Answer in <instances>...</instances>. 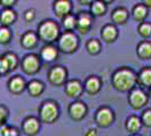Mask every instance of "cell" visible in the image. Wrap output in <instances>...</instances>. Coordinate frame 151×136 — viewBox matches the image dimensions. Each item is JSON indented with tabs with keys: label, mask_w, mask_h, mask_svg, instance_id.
<instances>
[{
	"label": "cell",
	"mask_w": 151,
	"mask_h": 136,
	"mask_svg": "<svg viewBox=\"0 0 151 136\" xmlns=\"http://www.w3.org/2000/svg\"><path fill=\"white\" fill-rule=\"evenodd\" d=\"M86 50L89 55L91 56H96L98 55L101 50V42L97 39H89L87 42H86Z\"/></svg>",
	"instance_id": "obj_28"
},
{
	"label": "cell",
	"mask_w": 151,
	"mask_h": 136,
	"mask_svg": "<svg viewBox=\"0 0 151 136\" xmlns=\"http://www.w3.org/2000/svg\"><path fill=\"white\" fill-rule=\"evenodd\" d=\"M94 120L98 127L107 128L111 125H113L115 120V113L112 108L107 105H101L95 112Z\"/></svg>",
	"instance_id": "obj_7"
},
{
	"label": "cell",
	"mask_w": 151,
	"mask_h": 136,
	"mask_svg": "<svg viewBox=\"0 0 151 136\" xmlns=\"http://www.w3.org/2000/svg\"><path fill=\"white\" fill-rule=\"evenodd\" d=\"M137 55L141 60L151 59V42L148 40H143L139 42L137 45Z\"/></svg>",
	"instance_id": "obj_23"
},
{
	"label": "cell",
	"mask_w": 151,
	"mask_h": 136,
	"mask_svg": "<svg viewBox=\"0 0 151 136\" xmlns=\"http://www.w3.org/2000/svg\"><path fill=\"white\" fill-rule=\"evenodd\" d=\"M0 132V136H19V130L16 127H9L7 125H2Z\"/></svg>",
	"instance_id": "obj_32"
},
{
	"label": "cell",
	"mask_w": 151,
	"mask_h": 136,
	"mask_svg": "<svg viewBox=\"0 0 151 136\" xmlns=\"http://www.w3.org/2000/svg\"><path fill=\"white\" fill-rule=\"evenodd\" d=\"M35 18V10L34 9H27L25 10V13H24V20L26 22H32V20H34Z\"/></svg>",
	"instance_id": "obj_36"
},
{
	"label": "cell",
	"mask_w": 151,
	"mask_h": 136,
	"mask_svg": "<svg viewBox=\"0 0 151 136\" xmlns=\"http://www.w3.org/2000/svg\"><path fill=\"white\" fill-rule=\"evenodd\" d=\"M83 136H98V132L96 128H88L83 133Z\"/></svg>",
	"instance_id": "obj_38"
},
{
	"label": "cell",
	"mask_w": 151,
	"mask_h": 136,
	"mask_svg": "<svg viewBox=\"0 0 151 136\" xmlns=\"http://www.w3.org/2000/svg\"><path fill=\"white\" fill-rule=\"evenodd\" d=\"M138 33L143 39L151 38V23L150 22H143L138 25Z\"/></svg>",
	"instance_id": "obj_30"
},
{
	"label": "cell",
	"mask_w": 151,
	"mask_h": 136,
	"mask_svg": "<svg viewBox=\"0 0 151 136\" xmlns=\"http://www.w3.org/2000/svg\"><path fill=\"white\" fill-rule=\"evenodd\" d=\"M42 66V60L36 53H28L20 60V68L26 75L37 74Z\"/></svg>",
	"instance_id": "obj_6"
},
{
	"label": "cell",
	"mask_w": 151,
	"mask_h": 136,
	"mask_svg": "<svg viewBox=\"0 0 151 136\" xmlns=\"http://www.w3.org/2000/svg\"><path fill=\"white\" fill-rule=\"evenodd\" d=\"M17 20V14L13 8H5L1 12V26L9 27Z\"/></svg>",
	"instance_id": "obj_25"
},
{
	"label": "cell",
	"mask_w": 151,
	"mask_h": 136,
	"mask_svg": "<svg viewBox=\"0 0 151 136\" xmlns=\"http://www.w3.org/2000/svg\"><path fill=\"white\" fill-rule=\"evenodd\" d=\"M17 4L16 0H1V5L5 8H13Z\"/></svg>",
	"instance_id": "obj_37"
},
{
	"label": "cell",
	"mask_w": 151,
	"mask_h": 136,
	"mask_svg": "<svg viewBox=\"0 0 151 136\" xmlns=\"http://www.w3.org/2000/svg\"><path fill=\"white\" fill-rule=\"evenodd\" d=\"M79 4H80V5H87V4H88V5H91V4H93V1H91V0H89V1H83V0H79Z\"/></svg>",
	"instance_id": "obj_39"
},
{
	"label": "cell",
	"mask_w": 151,
	"mask_h": 136,
	"mask_svg": "<svg viewBox=\"0 0 151 136\" xmlns=\"http://www.w3.org/2000/svg\"><path fill=\"white\" fill-rule=\"evenodd\" d=\"M41 129V120L37 117L29 116L22 123V132L27 136H35Z\"/></svg>",
	"instance_id": "obj_11"
},
{
	"label": "cell",
	"mask_w": 151,
	"mask_h": 136,
	"mask_svg": "<svg viewBox=\"0 0 151 136\" xmlns=\"http://www.w3.org/2000/svg\"><path fill=\"white\" fill-rule=\"evenodd\" d=\"M8 91L13 94H20L25 90H27V83H26L25 78L20 75H15L10 78L7 83Z\"/></svg>",
	"instance_id": "obj_14"
},
{
	"label": "cell",
	"mask_w": 151,
	"mask_h": 136,
	"mask_svg": "<svg viewBox=\"0 0 151 136\" xmlns=\"http://www.w3.org/2000/svg\"><path fill=\"white\" fill-rule=\"evenodd\" d=\"M101 38L106 43H113L119 38V30L117 26L113 23H108L104 25L101 30Z\"/></svg>",
	"instance_id": "obj_15"
},
{
	"label": "cell",
	"mask_w": 151,
	"mask_h": 136,
	"mask_svg": "<svg viewBox=\"0 0 151 136\" xmlns=\"http://www.w3.org/2000/svg\"><path fill=\"white\" fill-rule=\"evenodd\" d=\"M12 39H13V33L9 30V27L1 26V28H0V42H1V44H8Z\"/></svg>",
	"instance_id": "obj_31"
},
{
	"label": "cell",
	"mask_w": 151,
	"mask_h": 136,
	"mask_svg": "<svg viewBox=\"0 0 151 136\" xmlns=\"http://www.w3.org/2000/svg\"><path fill=\"white\" fill-rule=\"evenodd\" d=\"M130 17V13L125 7H116L111 14V20L115 25H124Z\"/></svg>",
	"instance_id": "obj_19"
},
{
	"label": "cell",
	"mask_w": 151,
	"mask_h": 136,
	"mask_svg": "<svg viewBox=\"0 0 151 136\" xmlns=\"http://www.w3.org/2000/svg\"><path fill=\"white\" fill-rule=\"evenodd\" d=\"M58 43L59 50L67 55L75 53L79 48V38L75 32H63L60 36Z\"/></svg>",
	"instance_id": "obj_4"
},
{
	"label": "cell",
	"mask_w": 151,
	"mask_h": 136,
	"mask_svg": "<svg viewBox=\"0 0 151 136\" xmlns=\"http://www.w3.org/2000/svg\"><path fill=\"white\" fill-rule=\"evenodd\" d=\"M141 120L145 127H151V108L145 109L141 113Z\"/></svg>",
	"instance_id": "obj_33"
},
{
	"label": "cell",
	"mask_w": 151,
	"mask_h": 136,
	"mask_svg": "<svg viewBox=\"0 0 151 136\" xmlns=\"http://www.w3.org/2000/svg\"><path fill=\"white\" fill-rule=\"evenodd\" d=\"M94 23V16L88 12H81L77 15V31L80 34H87Z\"/></svg>",
	"instance_id": "obj_10"
},
{
	"label": "cell",
	"mask_w": 151,
	"mask_h": 136,
	"mask_svg": "<svg viewBox=\"0 0 151 136\" xmlns=\"http://www.w3.org/2000/svg\"><path fill=\"white\" fill-rule=\"evenodd\" d=\"M47 81L53 86H63L67 84L68 79V71L65 67L61 65L52 66L47 71Z\"/></svg>",
	"instance_id": "obj_8"
},
{
	"label": "cell",
	"mask_w": 151,
	"mask_h": 136,
	"mask_svg": "<svg viewBox=\"0 0 151 136\" xmlns=\"http://www.w3.org/2000/svg\"><path fill=\"white\" fill-rule=\"evenodd\" d=\"M112 86L119 92H131L138 85V74L130 67H120L111 77Z\"/></svg>",
	"instance_id": "obj_1"
},
{
	"label": "cell",
	"mask_w": 151,
	"mask_h": 136,
	"mask_svg": "<svg viewBox=\"0 0 151 136\" xmlns=\"http://www.w3.org/2000/svg\"><path fill=\"white\" fill-rule=\"evenodd\" d=\"M59 116H60V108L54 100H45L38 108V119L41 120V123H55Z\"/></svg>",
	"instance_id": "obj_3"
},
{
	"label": "cell",
	"mask_w": 151,
	"mask_h": 136,
	"mask_svg": "<svg viewBox=\"0 0 151 136\" xmlns=\"http://www.w3.org/2000/svg\"><path fill=\"white\" fill-rule=\"evenodd\" d=\"M9 71H10V68H9L7 60L5 59L4 56H1V60H0V73H1V75H6Z\"/></svg>",
	"instance_id": "obj_35"
},
{
	"label": "cell",
	"mask_w": 151,
	"mask_h": 136,
	"mask_svg": "<svg viewBox=\"0 0 151 136\" xmlns=\"http://www.w3.org/2000/svg\"><path fill=\"white\" fill-rule=\"evenodd\" d=\"M138 85L140 87H151V66L141 68L138 73Z\"/></svg>",
	"instance_id": "obj_22"
},
{
	"label": "cell",
	"mask_w": 151,
	"mask_h": 136,
	"mask_svg": "<svg viewBox=\"0 0 151 136\" xmlns=\"http://www.w3.org/2000/svg\"><path fill=\"white\" fill-rule=\"evenodd\" d=\"M107 12V5L105 1H101V0H96L93 1V4L90 5V14L94 17H101L104 16Z\"/></svg>",
	"instance_id": "obj_26"
},
{
	"label": "cell",
	"mask_w": 151,
	"mask_h": 136,
	"mask_svg": "<svg viewBox=\"0 0 151 136\" xmlns=\"http://www.w3.org/2000/svg\"><path fill=\"white\" fill-rule=\"evenodd\" d=\"M61 20H62V26L64 27L65 31L73 32V30H77V15L69 14Z\"/></svg>",
	"instance_id": "obj_27"
},
{
	"label": "cell",
	"mask_w": 151,
	"mask_h": 136,
	"mask_svg": "<svg viewBox=\"0 0 151 136\" xmlns=\"http://www.w3.org/2000/svg\"><path fill=\"white\" fill-rule=\"evenodd\" d=\"M45 90V85L40 79H32L29 83H27V92L31 97H40Z\"/></svg>",
	"instance_id": "obj_24"
},
{
	"label": "cell",
	"mask_w": 151,
	"mask_h": 136,
	"mask_svg": "<svg viewBox=\"0 0 151 136\" xmlns=\"http://www.w3.org/2000/svg\"><path fill=\"white\" fill-rule=\"evenodd\" d=\"M83 84L81 83V81L79 79H69L67 82V84L64 85V93L65 95L72 99H78V97L83 93Z\"/></svg>",
	"instance_id": "obj_12"
},
{
	"label": "cell",
	"mask_w": 151,
	"mask_h": 136,
	"mask_svg": "<svg viewBox=\"0 0 151 136\" xmlns=\"http://www.w3.org/2000/svg\"><path fill=\"white\" fill-rule=\"evenodd\" d=\"M38 35L36 32L34 31H26L22 36H20V44L24 49H28V50H32L34 48H36L38 44Z\"/></svg>",
	"instance_id": "obj_18"
},
{
	"label": "cell",
	"mask_w": 151,
	"mask_h": 136,
	"mask_svg": "<svg viewBox=\"0 0 151 136\" xmlns=\"http://www.w3.org/2000/svg\"><path fill=\"white\" fill-rule=\"evenodd\" d=\"M148 94H149V97H151V87L149 89V92H148Z\"/></svg>",
	"instance_id": "obj_42"
},
{
	"label": "cell",
	"mask_w": 151,
	"mask_h": 136,
	"mask_svg": "<svg viewBox=\"0 0 151 136\" xmlns=\"http://www.w3.org/2000/svg\"><path fill=\"white\" fill-rule=\"evenodd\" d=\"M68 113L70 118L75 121H80L88 113V107L82 101H73L68 107Z\"/></svg>",
	"instance_id": "obj_9"
},
{
	"label": "cell",
	"mask_w": 151,
	"mask_h": 136,
	"mask_svg": "<svg viewBox=\"0 0 151 136\" xmlns=\"http://www.w3.org/2000/svg\"><path fill=\"white\" fill-rule=\"evenodd\" d=\"M36 33L40 41H42L44 44H54V42H58L62 34L59 24L53 20H42L38 24Z\"/></svg>",
	"instance_id": "obj_2"
},
{
	"label": "cell",
	"mask_w": 151,
	"mask_h": 136,
	"mask_svg": "<svg viewBox=\"0 0 151 136\" xmlns=\"http://www.w3.org/2000/svg\"><path fill=\"white\" fill-rule=\"evenodd\" d=\"M5 59L7 60V63H8V65H9V68H10V71H15L18 65H20V61H19V58L17 57V55L16 53H14V52H6V53H4L2 55Z\"/></svg>",
	"instance_id": "obj_29"
},
{
	"label": "cell",
	"mask_w": 151,
	"mask_h": 136,
	"mask_svg": "<svg viewBox=\"0 0 151 136\" xmlns=\"http://www.w3.org/2000/svg\"><path fill=\"white\" fill-rule=\"evenodd\" d=\"M60 50L58 45L54 44H44L40 50V58L44 63H53L59 58Z\"/></svg>",
	"instance_id": "obj_13"
},
{
	"label": "cell",
	"mask_w": 151,
	"mask_h": 136,
	"mask_svg": "<svg viewBox=\"0 0 151 136\" xmlns=\"http://www.w3.org/2000/svg\"><path fill=\"white\" fill-rule=\"evenodd\" d=\"M83 89L85 92L90 95L99 93V91L101 90V79L96 75H90L83 82Z\"/></svg>",
	"instance_id": "obj_16"
},
{
	"label": "cell",
	"mask_w": 151,
	"mask_h": 136,
	"mask_svg": "<svg viewBox=\"0 0 151 136\" xmlns=\"http://www.w3.org/2000/svg\"><path fill=\"white\" fill-rule=\"evenodd\" d=\"M131 15H132L133 20L135 22H138L139 24H141V23L145 22V20H147V17L149 15V9L143 2H139V4L133 6Z\"/></svg>",
	"instance_id": "obj_20"
},
{
	"label": "cell",
	"mask_w": 151,
	"mask_h": 136,
	"mask_svg": "<svg viewBox=\"0 0 151 136\" xmlns=\"http://www.w3.org/2000/svg\"><path fill=\"white\" fill-rule=\"evenodd\" d=\"M8 113H9V111L7 109V107L5 104H1V107H0V121H1V126L6 125Z\"/></svg>",
	"instance_id": "obj_34"
},
{
	"label": "cell",
	"mask_w": 151,
	"mask_h": 136,
	"mask_svg": "<svg viewBox=\"0 0 151 136\" xmlns=\"http://www.w3.org/2000/svg\"><path fill=\"white\" fill-rule=\"evenodd\" d=\"M142 125L143 124H142V120H141V117H138L137 115H131V116H129L126 118L125 129L130 135L139 134Z\"/></svg>",
	"instance_id": "obj_21"
},
{
	"label": "cell",
	"mask_w": 151,
	"mask_h": 136,
	"mask_svg": "<svg viewBox=\"0 0 151 136\" xmlns=\"http://www.w3.org/2000/svg\"><path fill=\"white\" fill-rule=\"evenodd\" d=\"M149 101V94H147L142 87L137 86L131 92H129L127 95V102L130 107L134 110H139L145 108Z\"/></svg>",
	"instance_id": "obj_5"
},
{
	"label": "cell",
	"mask_w": 151,
	"mask_h": 136,
	"mask_svg": "<svg viewBox=\"0 0 151 136\" xmlns=\"http://www.w3.org/2000/svg\"><path fill=\"white\" fill-rule=\"evenodd\" d=\"M53 10L59 18H64L71 14L72 10V2L69 0H57L53 2Z\"/></svg>",
	"instance_id": "obj_17"
},
{
	"label": "cell",
	"mask_w": 151,
	"mask_h": 136,
	"mask_svg": "<svg viewBox=\"0 0 151 136\" xmlns=\"http://www.w3.org/2000/svg\"><path fill=\"white\" fill-rule=\"evenodd\" d=\"M129 136H142V135H140V134H132V135H129Z\"/></svg>",
	"instance_id": "obj_41"
},
{
	"label": "cell",
	"mask_w": 151,
	"mask_h": 136,
	"mask_svg": "<svg viewBox=\"0 0 151 136\" xmlns=\"http://www.w3.org/2000/svg\"><path fill=\"white\" fill-rule=\"evenodd\" d=\"M143 4H145L148 8H151V0H147V1H145V2H143Z\"/></svg>",
	"instance_id": "obj_40"
}]
</instances>
